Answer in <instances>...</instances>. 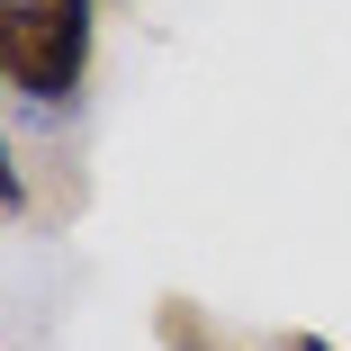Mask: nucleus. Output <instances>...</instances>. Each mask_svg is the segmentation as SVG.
I'll use <instances>...</instances> for the list:
<instances>
[{"instance_id":"nucleus-1","label":"nucleus","mask_w":351,"mask_h":351,"mask_svg":"<svg viewBox=\"0 0 351 351\" xmlns=\"http://www.w3.org/2000/svg\"><path fill=\"white\" fill-rule=\"evenodd\" d=\"M99 45V0H0V82L36 108L82 99Z\"/></svg>"},{"instance_id":"nucleus-2","label":"nucleus","mask_w":351,"mask_h":351,"mask_svg":"<svg viewBox=\"0 0 351 351\" xmlns=\"http://www.w3.org/2000/svg\"><path fill=\"white\" fill-rule=\"evenodd\" d=\"M162 342H171V351H217V342L198 333V315H189V298H171V306H162Z\"/></svg>"},{"instance_id":"nucleus-3","label":"nucleus","mask_w":351,"mask_h":351,"mask_svg":"<svg viewBox=\"0 0 351 351\" xmlns=\"http://www.w3.org/2000/svg\"><path fill=\"white\" fill-rule=\"evenodd\" d=\"M27 189H19V162H10V135H0V217H19Z\"/></svg>"},{"instance_id":"nucleus-4","label":"nucleus","mask_w":351,"mask_h":351,"mask_svg":"<svg viewBox=\"0 0 351 351\" xmlns=\"http://www.w3.org/2000/svg\"><path fill=\"white\" fill-rule=\"evenodd\" d=\"M279 351H333L324 333H289V342H279Z\"/></svg>"}]
</instances>
